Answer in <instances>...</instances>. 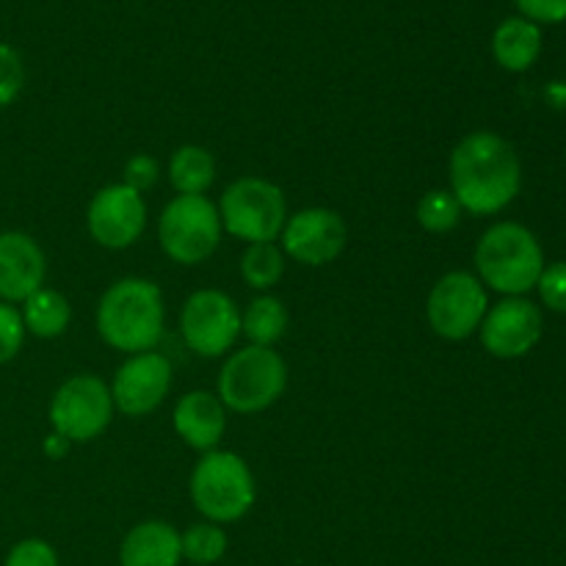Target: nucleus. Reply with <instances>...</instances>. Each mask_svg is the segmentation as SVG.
I'll use <instances>...</instances> for the list:
<instances>
[{
  "label": "nucleus",
  "mask_w": 566,
  "mask_h": 566,
  "mask_svg": "<svg viewBox=\"0 0 566 566\" xmlns=\"http://www.w3.org/2000/svg\"><path fill=\"white\" fill-rule=\"evenodd\" d=\"M448 191L470 216L506 210L523 188V164L512 142L492 130L468 133L448 160Z\"/></svg>",
  "instance_id": "obj_1"
},
{
  "label": "nucleus",
  "mask_w": 566,
  "mask_h": 566,
  "mask_svg": "<svg viewBox=\"0 0 566 566\" xmlns=\"http://www.w3.org/2000/svg\"><path fill=\"white\" fill-rule=\"evenodd\" d=\"M94 321L99 337L116 352L127 357L155 352L166 326L164 293L153 280L125 276L99 296Z\"/></svg>",
  "instance_id": "obj_2"
},
{
  "label": "nucleus",
  "mask_w": 566,
  "mask_h": 566,
  "mask_svg": "<svg viewBox=\"0 0 566 566\" xmlns=\"http://www.w3.org/2000/svg\"><path fill=\"white\" fill-rule=\"evenodd\" d=\"M475 276L501 296H528L545 271L539 238L517 221H497L475 243Z\"/></svg>",
  "instance_id": "obj_3"
},
{
  "label": "nucleus",
  "mask_w": 566,
  "mask_h": 566,
  "mask_svg": "<svg viewBox=\"0 0 566 566\" xmlns=\"http://www.w3.org/2000/svg\"><path fill=\"white\" fill-rule=\"evenodd\" d=\"M188 495L208 523L227 525L252 512L258 501V484L243 457L216 448L202 453V459L193 464Z\"/></svg>",
  "instance_id": "obj_4"
},
{
  "label": "nucleus",
  "mask_w": 566,
  "mask_h": 566,
  "mask_svg": "<svg viewBox=\"0 0 566 566\" xmlns=\"http://www.w3.org/2000/svg\"><path fill=\"white\" fill-rule=\"evenodd\" d=\"M287 387V365L274 348L243 346L227 357L219 374L216 396L227 407V412L258 415L274 407Z\"/></svg>",
  "instance_id": "obj_5"
},
{
  "label": "nucleus",
  "mask_w": 566,
  "mask_h": 566,
  "mask_svg": "<svg viewBox=\"0 0 566 566\" xmlns=\"http://www.w3.org/2000/svg\"><path fill=\"white\" fill-rule=\"evenodd\" d=\"M219 219L224 232L249 243L280 241L287 221L285 193L276 182L263 177H238L221 191Z\"/></svg>",
  "instance_id": "obj_6"
},
{
  "label": "nucleus",
  "mask_w": 566,
  "mask_h": 566,
  "mask_svg": "<svg viewBox=\"0 0 566 566\" xmlns=\"http://www.w3.org/2000/svg\"><path fill=\"white\" fill-rule=\"evenodd\" d=\"M219 208L205 193H177L158 219V241L169 260L180 265H199L216 254L221 243Z\"/></svg>",
  "instance_id": "obj_7"
},
{
  "label": "nucleus",
  "mask_w": 566,
  "mask_h": 566,
  "mask_svg": "<svg viewBox=\"0 0 566 566\" xmlns=\"http://www.w3.org/2000/svg\"><path fill=\"white\" fill-rule=\"evenodd\" d=\"M490 310V291L473 271H448L434 282L426 298V318L442 340H468L479 332Z\"/></svg>",
  "instance_id": "obj_8"
},
{
  "label": "nucleus",
  "mask_w": 566,
  "mask_h": 566,
  "mask_svg": "<svg viewBox=\"0 0 566 566\" xmlns=\"http://www.w3.org/2000/svg\"><path fill=\"white\" fill-rule=\"evenodd\" d=\"M111 387L94 374H77L55 390L50 401V426L70 442H92L114 420Z\"/></svg>",
  "instance_id": "obj_9"
},
{
  "label": "nucleus",
  "mask_w": 566,
  "mask_h": 566,
  "mask_svg": "<svg viewBox=\"0 0 566 566\" xmlns=\"http://www.w3.org/2000/svg\"><path fill=\"white\" fill-rule=\"evenodd\" d=\"M180 332L186 346L199 357H224L241 337V310L224 291L202 287L182 304Z\"/></svg>",
  "instance_id": "obj_10"
},
{
  "label": "nucleus",
  "mask_w": 566,
  "mask_h": 566,
  "mask_svg": "<svg viewBox=\"0 0 566 566\" xmlns=\"http://www.w3.org/2000/svg\"><path fill=\"white\" fill-rule=\"evenodd\" d=\"M545 329V315L528 296H503L490 304L479 326L481 346L497 359H520L536 348Z\"/></svg>",
  "instance_id": "obj_11"
},
{
  "label": "nucleus",
  "mask_w": 566,
  "mask_h": 566,
  "mask_svg": "<svg viewBox=\"0 0 566 566\" xmlns=\"http://www.w3.org/2000/svg\"><path fill=\"white\" fill-rule=\"evenodd\" d=\"M280 241L285 258L310 269H321L335 263L343 254L348 243V227L337 210L307 208L287 216Z\"/></svg>",
  "instance_id": "obj_12"
},
{
  "label": "nucleus",
  "mask_w": 566,
  "mask_h": 566,
  "mask_svg": "<svg viewBox=\"0 0 566 566\" xmlns=\"http://www.w3.org/2000/svg\"><path fill=\"white\" fill-rule=\"evenodd\" d=\"M86 230L94 243L105 249H127L147 230V202L144 193L125 182L99 188L86 210Z\"/></svg>",
  "instance_id": "obj_13"
},
{
  "label": "nucleus",
  "mask_w": 566,
  "mask_h": 566,
  "mask_svg": "<svg viewBox=\"0 0 566 566\" xmlns=\"http://www.w3.org/2000/svg\"><path fill=\"white\" fill-rule=\"evenodd\" d=\"M171 363L158 352L127 357L111 381L114 407L127 418H144L166 401L171 390Z\"/></svg>",
  "instance_id": "obj_14"
},
{
  "label": "nucleus",
  "mask_w": 566,
  "mask_h": 566,
  "mask_svg": "<svg viewBox=\"0 0 566 566\" xmlns=\"http://www.w3.org/2000/svg\"><path fill=\"white\" fill-rule=\"evenodd\" d=\"M48 258L28 232H0V302L22 304L31 293L44 287Z\"/></svg>",
  "instance_id": "obj_15"
},
{
  "label": "nucleus",
  "mask_w": 566,
  "mask_h": 566,
  "mask_svg": "<svg viewBox=\"0 0 566 566\" xmlns=\"http://www.w3.org/2000/svg\"><path fill=\"white\" fill-rule=\"evenodd\" d=\"M171 426L188 448L208 453L219 448L227 431V407L210 390H191L175 403Z\"/></svg>",
  "instance_id": "obj_16"
},
{
  "label": "nucleus",
  "mask_w": 566,
  "mask_h": 566,
  "mask_svg": "<svg viewBox=\"0 0 566 566\" xmlns=\"http://www.w3.org/2000/svg\"><path fill=\"white\" fill-rule=\"evenodd\" d=\"M180 531L164 520L133 525L119 545V566H180Z\"/></svg>",
  "instance_id": "obj_17"
},
{
  "label": "nucleus",
  "mask_w": 566,
  "mask_h": 566,
  "mask_svg": "<svg viewBox=\"0 0 566 566\" xmlns=\"http://www.w3.org/2000/svg\"><path fill=\"white\" fill-rule=\"evenodd\" d=\"M542 53V28L525 17H509L495 28L492 55L509 72H528Z\"/></svg>",
  "instance_id": "obj_18"
},
{
  "label": "nucleus",
  "mask_w": 566,
  "mask_h": 566,
  "mask_svg": "<svg viewBox=\"0 0 566 566\" xmlns=\"http://www.w3.org/2000/svg\"><path fill=\"white\" fill-rule=\"evenodd\" d=\"M20 315L28 335L53 340V337H61L70 329L72 307L64 293L53 291V287H39L36 293H31L20 304Z\"/></svg>",
  "instance_id": "obj_19"
},
{
  "label": "nucleus",
  "mask_w": 566,
  "mask_h": 566,
  "mask_svg": "<svg viewBox=\"0 0 566 566\" xmlns=\"http://www.w3.org/2000/svg\"><path fill=\"white\" fill-rule=\"evenodd\" d=\"M169 182L180 197H193V193H208L216 182V158L210 149L199 144H182L169 158Z\"/></svg>",
  "instance_id": "obj_20"
},
{
  "label": "nucleus",
  "mask_w": 566,
  "mask_h": 566,
  "mask_svg": "<svg viewBox=\"0 0 566 566\" xmlns=\"http://www.w3.org/2000/svg\"><path fill=\"white\" fill-rule=\"evenodd\" d=\"M287 332V307L282 298L271 296V293H260L258 298L247 304L241 313V335L247 337L252 346H269L280 343Z\"/></svg>",
  "instance_id": "obj_21"
},
{
  "label": "nucleus",
  "mask_w": 566,
  "mask_h": 566,
  "mask_svg": "<svg viewBox=\"0 0 566 566\" xmlns=\"http://www.w3.org/2000/svg\"><path fill=\"white\" fill-rule=\"evenodd\" d=\"M285 252L276 241L271 243H249L241 254V276L249 287L265 293L280 285L285 276Z\"/></svg>",
  "instance_id": "obj_22"
},
{
  "label": "nucleus",
  "mask_w": 566,
  "mask_h": 566,
  "mask_svg": "<svg viewBox=\"0 0 566 566\" xmlns=\"http://www.w3.org/2000/svg\"><path fill=\"white\" fill-rule=\"evenodd\" d=\"M464 210L459 208L457 197L446 188H431L420 197L418 208H415V219L431 235H446V232L457 230L462 221Z\"/></svg>",
  "instance_id": "obj_23"
},
{
  "label": "nucleus",
  "mask_w": 566,
  "mask_h": 566,
  "mask_svg": "<svg viewBox=\"0 0 566 566\" xmlns=\"http://www.w3.org/2000/svg\"><path fill=\"white\" fill-rule=\"evenodd\" d=\"M180 545H182V562H191L197 566H210V564H219L221 558L227 556V534L221 525L216 523H197L180 534Z\"/></svg>",
  "instance_id": "obj_24"
},
{
  "label": "nucleus",
  "mask_w": 566,
  "mask_h": 566,
  "mask_svg": "<svg viewBox=\"0 0 566 566\" xmlns=\"http://www.w3.org/2000/svg\"><path fill=\"white\" fill-rule=\"evenodd\" d=\"M25 86V66L11 44L0 42V111L9 108Z\"/></svg>",
  "instance_id": "obj_25"
},
{
  "label": "nucleus",
  "mask_w": 566,
  "mask_h": 566,
  "mask_svg": "<svg viewBox=\"0 0 566 566\" xmlns=\"http://www.w3.org/2000/svg\"><path fill=\"white\" fill-rule=\"evenodd\" d=\"M25 324H22L20 307L0 302V365L11 363L22 352L25 343Z\"/></svg>",
  "instance_id": "obj_26"
},
{
  "label": "nucleus",
  "mask_w": 566,
  "mask_h": 566,
  "mask_svg": "<svg viewBox=\"0 0 566 566\" xmlns=\"http://www.w3.org/2000/svg\"><path fill=\"white\" fill-rule=\"evenodd\" d=\"M536 293L547 310L566 315V260L545 265L539 282H536Z\"/></svg>",
  "instance_id": "obj_27"
},
{
  "label": "nucleus",
  "mask_w": 566,
  "mask_h": 566,
  "mask_svg": "<svg viewBox=\"0 0 566 566\" xmlns=\"http://www.w3.org/2000/svg\"><path fill=\"white\" fill-rule=\"evenodd\" d=\"M3 566H61L59 553L44 539H22L6 556Z\"/></svg>",
  "instance_id": "obj_28"
},
{
  "label": "nucleus",
  "mask_w": 566,
  "mask_h": 566,
  "mask_svg": "<svg viewBox=\"0 0 566 566\" xmlns=\"http://www.w3.org/2000/svg\"><path fill=\"white\" fill-rule=\"evenodd\" d=\"M158 175H160L158 160L149 158V155H144V153H138L125 164V180L122 182H125L127 188H133V191L144 193L147 188H153L155 182H158Z\"/></svg>",
  "instance_id": "obj_29"
},
{
  "label": "nucleus",
  "mask_w": 566,
  "mask_h": 566,
  "mask_svg": "<svg viewBox=\"0 0 566 566\" xmlns=\"http://www.w3.org/2000/svg\"><path fill=\"white\" fill-rule=\"evenodd\" d=\"M520 17L536 22V25H556L566 20V0H514Z\"/></svg>",
  "instance_id": "obj_30"
},
{
  "label": "nucleus",
  "mask_w": 566,
  "mask_h": 566,
  "mask_svg": "<svg viewBox=\"0 0 566 566\" xmlns=\"http://www.w3.org/2000/svg\"><path fill=\"white\" fill-rule=\"evenodd\" d=\"M70 446H72L70 440H64V437L55 434V431H53V434H50L48 440H44V453H48L50 459H61V457H66Z\"/></svg>",
  "instance_id": "obj_31"
}]
</instances>
